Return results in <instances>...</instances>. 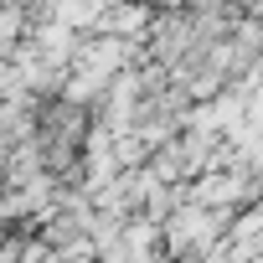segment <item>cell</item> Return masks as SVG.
Returning <instances> with one entry per match:
<instances>
[{
  "label": "cell",
  "mask_w": 263,
  "mask_h": 263,
  "mask_svg": "<svg viewBox=\"0 0 263 263\" xmlns=\"http://www.w3.org/2000/svg\"><path fill=\"white\" fill-rule=\"evenodd\" d=\"M21 31H26V11L16 0H0V47H16Z\"/></svg>",
  "instance_id": "6da1fadb"
}]
</instances>
